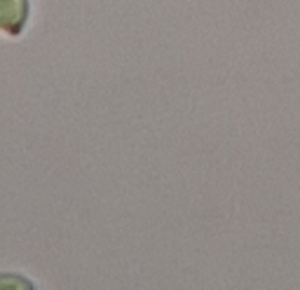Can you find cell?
Masks as SVG:
<instances>
[{"instance_id": "obj_1", "label": "cell", "mask_w": 300, "mask_h": 290, "mask_svg": "<svg viewBox=\"0 0 300 290\" xmlns=\"http://www.w3.org/2000/svg\"><path fill=\"white\" fill-rule=\"evenodd\" d=\"M31 0H0V31L5 38H19L26 31Z\"/></svg>"}]
</instances>
